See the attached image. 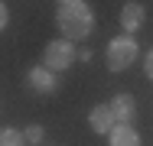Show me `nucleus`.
Listing matches in <instances>:
<instances>
[{
    "label": "nucleus",
    "instance_id": "1",
    "mask_svg": "<svg viewBox=\"0 0 153 146\" xmlns=\"http://www.w3.org/2000/svg\"><path fill=\"white\" fill-rule=\"evenodd\" d=\"M56 29L62 32V39L82 42L94 32V10L85 0H59L56 3Z\"/></svg>",
    "mask_w": 153,
    "mask_h": 146
},
{
    "label": "nucleus",
    "instance_id": "2",
    "mask_svg": "<svg viewBox=\"0 0 153 146\" xmlns=\"http://www.w3.org/2000/svg\"><path fill=\"white\" fill-rule=\"evenodd\" d=\"M140 58V42L134 39V36H127V32H121V36H114L108 46H104V65H108V72H127L134 62Z\"/></svg>",
    "mask_w": 153,
    "mask_h": 146
},
{
    "label": "nucleus",
    "instance_id": "3",
    "mask_svg": "<svg viewBox=\"0 0 153 146\" xmlns=\"http://www.w3.org/2000/svg\"><path fill=\"white\" fill-rule=\"evenodd\" d=\"M78 58V52H75V42H68V39H49L46 42V49H42V65L49 68V72H65L72 62Z\"/></svg>",
    "mask_w": 153,
    "mask_h": 146
},
{
    "label": "nucleus",
    "instance_id": "4",
    "mask_svg": "<svg viewBox=\"0 0 153 146\" xmlns=\"http://www.w3.org/2000/svg\"><path fill=\"white\" fill-rule=\"evenodd\" d=\"M26 85L36 94H56L59 91V75L49 72L46 65H33V68H26Z\"/></svg>",
    "mask_w": 153,
    "mask_h": 146
},
{
    "label": "nucleus",
    "instance_id": "5",
    "mask_svg": "<svg viewBox=\"0 0 153 146\" xmlns=\"http://www.w3.org/2000/svg\"><path fill=\"white\" fill-rule=\"evenodd\" d=\"M108 107H111V114H114V120H117V123L134 127V117H137V101H134V94H127V91L114 94V97L108 101Z\"/></svg>",
    "mask_w": 153,
    "mask_h": 146
},
{
    "label": "nucleus",
    "instance_id": "6",
    "mask_svg": "<svg viewBox=\"0 0 153 146\" xmlns=\"http://www.w3.org/2000/svg\"><path fill=\"white\" fill-rule=\"evenodd\" d=\"M143 23H147V7L137 3V0H127V3L121 7V29L127 32V36H134Z\"/></svg>",
    "mask_w": 153,
    "mask_h": 146
},
{
    "label": "nucleus",
    "instance_id": "7",
    "mask_svg": "<svg viewBox=\"0 0 153 146\" xmlns=\"http://www.w3.org/2000/svg\"><path fill=\"white\" fill-rule=\"evenodd\" d=\"M114 114H111V107L108 104H94L91 111H88V127H91L98 136H108L111 130H114Z\"/></svg>",
    "mask_w": 153,
    "mask_h": 146
},
{
    "label": "nucleus",
    "instance_id": "8",
    "mask_svg": "<svg viewBox=\"0 0 153 146\" xmlns=\"http://www.w3.org/2000/svg\"><path fill=\"white\" fill-rule=\"evenodd\" d=\"M108 146H143V143H140V133H137V127L114 123V130L108 133Z\"/></svg>",
    "mask_w": 153,
    "mask_h": 146
},
{
    "label": "nucleus",
    "instance_id": "9",
    "mask_svg": "<svg viewBox=\"0 0 153 146\" xmlns=\"http://www.w3.org/2000/svg\"><path fill=\"white\" fill-rule=\"evenodd\" d=\"M23 130L16 127H0V146H23Z\"/></svg>",
    "mask_w": 153,
    "mask_h": 146
},
{
    "label": "nucleus",
    "instance_id": "10",
    "mask_svg": "<svg viewBox=\"0 0 153 146\" xmlns=\"http://www.w3.org/2000/svg\"><path fill=\"white\" fill-rule=\"evenodd\" d=\"M23 136H26V143H42V136H46V130H42V123H30L26 130H23Z\"/></svg>",
    "mask_w": 153,
    "mask_h": 146
},
{
    "label": "nucleus",
    "instance_id": "11",
    "mask_svg": "<svg viewBox=\"0 0 153 146\" xmlns=\"http://www.w3.org/2000/svg\"><path fill=\"white\" fill-rule=\"evenodd\" d=\"M7 23H10V7H7L3 0H0V32L7 29Z\"/></svg>",
    "mask_w": 153,
    "mask_h": 146
},
{
    "label": "nucleus",
    "instance_id": "12",
    "mask_svg": "<svg viewBox=\"0 0 153 146\" xmlns=\"http://www.w3.org/2000/svg\"><path fill=\"white\" fill-rule=\"evenodd\" d=\"M143 72H147V78L153 81V49L147 52V58H143Z\"/></svg>",
    "mask_w": 153,
    "mask_h": 146
},
{
    "label": "nucleus",
    "instance_id": "13",
    "mask_svg": "<svg viewBox=\"0 0 153 146\" xmlns=\"http://www.w3.org/2000/svg\"><path fill=\"white\" fill-rule=\"evenodd\" d=\"M91 58H94V52L88 49V46H85V49H78V62H91Z\"/></svg>",
    "mask_w": 153,
    "mask_h": 146
}]
</instances>
